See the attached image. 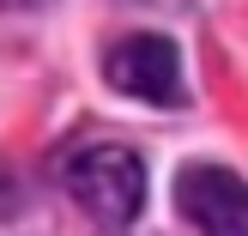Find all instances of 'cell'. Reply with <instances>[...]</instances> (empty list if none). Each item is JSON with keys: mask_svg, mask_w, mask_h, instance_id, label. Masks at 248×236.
<instances>
[{"mask_svg": "<svg viewBox=\"0 0 248 236\" xmlns=\"http://www.w3.org/2000/svg\"><path fill=\"white\" fill-rule=\"evenodd\" d=\"M61 182H67V194L97 224H133L140 206H145V164H140V152L109 145V140L73 145L61 157Z\"/></svg>", "mask_w": 248, "mask_h": 236, "instance_id": "1", "label": "cell"}, {"mask_svg": "<svg viewBox=\"0 0 248 236\" xmlns=\"http://www.w3.org/2000/svg\"><path fill=\"white\" fill-rule=\"evenodd\" d=\"M103 79L115 85L121 97H140V103L176 109L182 103V55L170 36L140 31V36H115L103 55Z\"/></svg>", "mask_w": 248, "mask_h": 236, "instance_id": "2", "label": "cell"}, {"mask_svg": "<svg viewBox=\"0 0 248 236\" xmlns=\"http://www.w3.org/2000/svg\"><path fill=\"white\" fill-rule=\"evenodd\" d=\"M176 206L200 236H248V182L224 164H188L176 176Z\"/></svg>", "mask_w": 248, "mask_h": 236, "instance_id": "3", "label": "cell"}, {"mask_svg": "<svg viewBox=\"0 0 248 236\" xmlns=\"http://www.w3.org/2000/svg\"><path fill=\"white\" fill-rule=\"evenodd\" d=\"M0 6H36V0H0Z\"/></svg>", "mask_w": 248, "mask_h": 236, "instance_id": "4", "label": "cell"}]
</instances>
